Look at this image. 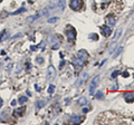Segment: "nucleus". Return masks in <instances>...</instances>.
Here are the masks:
<instances>
[{"instance_id":"25","label":"nucleus","mask_w":134,"mask_h":125,"mask_svg":"<svg viewBox=\"0 0 134 125\" xmlns=\"http://www.w3.org/2000/svg\"><path fill=\"white\" fill-rule=\"evenodd\" d=\"M25 10H26L25 8H20V9H18L17 11H15V12H14V15H18V14H20V12H24Z\"/></svg>"},{"instance_id":"17","label":"nucleus","mask_w":134,"mask_h":125,"mask_svg":"<svg viewBox=\"0 0 134 125\" xmlns=\"http://www.w3.org/2000/svg\"><path fill=\"white\" fill-rule=\"evenodd\" d=\"M103 97H104V95L102 92H97L95 94V98H97V100H103Z\"/></svg>"},{"instance_id":"24","label":"nucleus","mask_w":134,"mask_h":125,"mask_svg":"<svg viewBox=\"0 0 134 125\" xmlns=\"http://www.w3.org/2000/svg\"><path fill=\"white\" fill-rule=\"evenodd\" d=\"M89 38H91V39H94V40H97L98 37H97V35H96V34H92V35L89 36Z\"/></svg>"},{"instance_id":"10","label":"nucleus","mask_w":134,"mask_h":125,"mask_svg":"<svg viewBox=\"0 0 134 125\" xmlns=\"http://www.w3.org/2000/svg\"><path fill=\"white\" fill-rule=\"evenodd\" d=\"M66 7V1L65 0H57V8L61 11H64Z\"/></svg>"},{"instance_id":"11","label":"nucleus","mask_w":134,"mask_h":125,"mask_svg":"<svg viewBox=\"0 0 134 125\" xmlns=\"http://www.w3.org/2000/svg\"><path fill=\"white\" fill-rule=\"evenodd\" d=\"M87 78H88V74H87V73H82L79 79H78V81H79V83H78L77 85H79V84H82V83L86 82V81H87Z\"/></svg>"},{"instance_id":"16","label":"nucleus","mask_w":134,"mask_h":125,"mask_svg":"<svg viewBox=\"0 0 134 125\" xmlns=\"http://www.w3.org/2000/svg\"><path fill=\"white\" fill-rule=\"evenodd\" d=\"M44 106H45V101H38V102H37V104H36V107H37V109L43 108Z\"/></svg>"},{"instance_id":"15","label":"nucleus","mask_w":134,"mask_h":125,"mask_svg":"<svg viewBox=\"0 0 134 125\" xmlns=\"http://www.w3.org/2000/svg\"><path fill=\"white\" fill-rule=\"evenodd\" d=\"M77 103L79 104V105H85V104L87 103V98H86V97H81L79 100H78Z\"/></svg>"},{"instance_id":"3","label":"nucleus","mask_w":134,"mask_h":125,"mask_svg":"<svg viewBox=\"0 0 134 125\" xmlns=\"http://www.w3.org/2000/svg\"><path fill=\"white\" fill-rule=\"evenodd\" d=\"M69 7L73 10H79L83 7V1L82 0H70Z\"/></svg>"},{"instance_id":"14","label":"nucleus","mask_w":134,"mask_h":125,"mask_svg":"<svg viewBox=\"0 0 134 125\" xmlns=\"http://www.w3.org/2000/svg\"><path fill=\"white\" fill-rule=\"evenodd\" d=\"M74 63H75L76 65H79V66H84V64H85V60L81 59V58H77V59H74Z\"/></svg>"},{"instance_id":"20","label":"nucleus","mask_w":134,"mask_h":125,"mask_svg":"<svg viewBox=\"0 0 134 125\" xmlns=\"http://www.w3.org/2000/svg\"><path fill=\"white\" fill-rule=\"evenodd\" d=\"M57 20H58V18H57V17H53V18H49V19H48L47 21L49 22V24H54V22H56Z\"/></svg>"},{"instance_id":"5","label":"nucleus","mask_w":134,"mask_h":125,"mask_svg":"<svg viewBox=\"0 0 134 125\" xmlns=\"http://www.w3.org/2000/svg\"><path fill=\"white\" fill-rule=\"evenodd\" d=\"M83 121H84V116H78V115L70 116V123L73 124H81Z\"/></svg>"},{"instance_id":"30","label":"nucleus","mask_w":134,"mask_h":125,"mask_svg":"<svg viewBox=\"0 0 134 125\" xmlns=\"http://www.w3.org/2000/svg\"><path fill=\"white\" fill-rule=\"evenodd\" d=\"M11 105H12V106L16 105V101H12V102H11Z\"/></svg>"},{"instance_id":"7","label":"nucleus","mask_w":134,"mask_h":125,"mask_svg":"<svg viewBox=\"0 0 134 125\" xmlns=\"http://www.w3.org/2000/svg\"><path fill=\"white\" fill-rule=\"evenodd\" d=\"M56 75V70H55V67L53 65H50L48 67V74H47V77L48 79H53Z\"/></svg>"},{"instance_id":"29","label":"nucleus","mask_w":134,"mask_h":125,"mask_svg":"<svg viewBox=\"0 0 134 125\" xmlns=\"http://www.w3.org/2000/svg\"><path fill=\"white\" fill-rule=\"evenodd\" d=\"M88 111H89V109H88V108H84V109H83V112H84V113H87Z\"/></svg>"},{"instance_id":"22","label":"nucleus","mask_w":134,"mask_h":125,"mask_svg":"<svg viewBox=\"0 0 134 125\" xmlns=\"http://www.w3.org/2000/svg\"><path fill=\"white\" fill-rule=\"evenodd\" d=\"M6 35H7V31H6V30L1 32V35H0V41H2L3 38H6Z\"/></svg>"},{"instance_id":"31","label":"nucleus","mask_w":134,"mask_h":125,"mask_svg":"<svg viewBox=\"0 0 134 125\" xmlns=\"http://www.w3.org/2000/svg\"><path fill=\"white\" fill-rule=\"evenodd\" d=\"M1 83H2V82H1V81H0V84H1Z\"/></svg>"},{"instance_id":"23","label":"nucleus","mask_w":134,"mask_h":125,"mask_svg":"<svg viewBox=\"0 0 134 125\" xmlns=\"http://www.w3.org/2000/svg\"><path fill=\"white\" fill-rule=\"evenodd\" d=\"M120 73H121V71H120V70H115V71H114V73H113V74H112V78H116V76H117V75H118V74H120Z\"/></svg>"},{"instance_id":"9","label":"nucleus","mask_w":134,"mask_h":125,"mask_svg":"<svg viewBox=\"0 0 134 125\" xmlns=\"http://www.w3.org/2000/svg\"><path fill=\"white\" fill-rule=\"evenodd\" d=\"M124 98L128 103H132L134 101V94L133 93H125L124 94Z\"/></svg>"},{"instance_id":"32","label":"nucleus","mask_w":134,"mask_h":125,"mask_svg":"<svg viewBox=\"0 0 134 125\" xmlns=\"http://www.w3.org/2000/svg\"><path fill=\"white\" fill-rule=\"evenodd\" d=\"M0 2H2V0H0Z\"/></svg>"},{"instance_id":"18","label":"nucleus","mask_w":134,"mask_h":125,"mask_svg":"<svg viewBox=\"0 0 134 125\" xmlns=\"http://www.w3.org/2000/svg\"><path fill=\"white\" fill-rule=\"evenodd\" d=\"M121 51H122V47H118V48H117V50L114 52V55H113V58H116L117 56L120 55V52H121Z\"/></svg>"},{"instance_id":"19","label":"nucleus","mask_w":134,"mask_h":125,"mask_svg":"<svg viewBox=\"0 0 134 125\" xmlns=\"http://www.w3.org/2000/svg\"><path fill=\"white\" fill-rule=\"evenodd\" d=\"M54 92H55V86L49 85V87H48V94H53Z\"/></svg>"},{"instance_id":"12","label":"nucleus","mask_w":134,"mask_h":125,"mask_svg":"<svg viewBox=\"0 0 134 125\" xmlns=\"http://www.w3.org/2000/svg\"><path fill=\"white\" fill-rule=\"evenodd\" d=\"M121 34H122V30L121 29H117L116 31H115L114 34V37H113V39H112V43H115V41H117V39L120 38V36H121Z\"/></svg>"},{"instance_id":"4","label":"nucleus","mask_w":134,"mask_h":125,"mask_svg":"<svg viewBox=\"0 0 134 125\" xmlns=\"http://www.w3.org/2000/svg\"><path fill=\"white\" fill-rule=\"evenodd\" d=\"M26 113V106H21L19 108H16L14 111V116L16 117H22Z\"/></svg>"},{"instance_id":"2","label":"nucleus","mask_w":134,"mask_h":125,"mask_svg":"<svg viewBox=\"0 0 134 125\" xmlns=\"http://www.w3.org/2000/svg\"><path fill=\"white\" fill-rule=\"evenodd\" d=\"M99 79H100V76L99 75H97L94 79L92 81V83H91V85H89V94L91 95H94V89L97 87V85L99 84Z\"/></svg>"},{"instance_id":"27","label":"nucleus","mask_w":134,"mask_h":125,"mask_svg":"<svg viewBox=\"0 0 134 125\" xmlns=\"http://www.w3.org/2000/svg\"><path fill=\"white\" fill-rule=\"evenodd\" d=\"M2 104H3V101H2V98L0 97V107H2Z\"/></svg>"},{"instance_id":"1","label":"nucleus","mask_w":134,"mask_h":125,"mask_svg":"<svg viewBox=\"0 0 134 125\" xmlns=\"http://www.w3.org/2000/svg\"><path fill=\"white\" fill-rule=\"evenodd\" d=\"M65 31H66V35H67V39H68L70 43H74L76 39V30L75 28L73 27V26H66V29H65Z\"/></svg>"},{"instance_id":"6","label":"nucleus","mask_w":134,"mask_h":125,"mask_svg":"<svg viewBox=\"0 0 134 125\" xmlns=\"http://www.w3.org/2000/svg\"><path fill=\"white\" fill-rule=\"evenodd\" d=\"M100 30H102V32H103V36H105V37H109L112 32L111 27H109V26H106V25H103L102 27H100Z\"/></svg>"},{"instance_id":"13","label":"nucleus","mask_w":134,"mask_h":125,"mask_svg":"<svg viewBox=\"0 0 134 125\" xmlns=\"http://www.w3.org/2000/svg\"><path fill=\"white\" fill-rule=\"evenodd\" d=\"M106 20H107V22L111 25V26H114L115 25V22H116V20H115V18L112 16V15H110V16H107V18H106Z\"/></svg>"},{"instance_id":"28","label":"nucleus","mask_w":134,"mask_h":125,"mask_svg":"<svg viewBox=\"0 0 134 125\" xmlns=\"http://www.w3.org/2000/svg\"><path fill=\"white\" fill-rule=\"evenodd\" d=\"M123 76H124V77H128V76H129V73H123Z\"/></svg>"},{"instance_id":"21","label":"nucleus","mask_w":134,"mask_h":125,"mask_svg":"<svg viewBox=\"0 0 134 125\" xmlns=\"http://www.w3.org/2000/svg\"><path fill=\"white\" fill-rule=\"evenodd\" d=\"M26 102H27V97L21 96V97L19 98V103H20V104H24V103H26Z\"/></svg>"},{"instance_id":"26","label":"nucleus","mask_w":134,"mask_h":125,"mask_svg":"<svg viewBox=\"0 0 134 125\" xmlns=\"http://www.w3.org/2000/svg\"><path fill=\"white\" fill-rule=\"evenodd\" d=\"M37 63H38V64H43L44 63V58L38 57V58H37Z\"/></svg>"},{"instance_id":"8","label":"nucleus","mask_w":134,"mask_h":125,"mask_svg":"<svg viewBox=\"0 0 134 125\" xmlns=\"http://www.w3.org/2000/svg\"><path fill=\"white\" fill-rule=\"evenodd\" d=\"M78 58L83 59V60H86L88 58V54L86 50H84V49H82V50L78 51Z\"/></svg>"}]
</instances>
